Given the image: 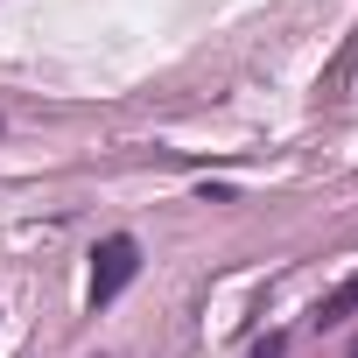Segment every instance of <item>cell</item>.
I'll list each match as a JSON object with an SVG mask.
<instances>
[{
    "instance_id": "7a4b0ae2",
    "label": "cell",
    "mask_w": 358,
    "mask_h": 358,
    "mask_svg": "<svg viewBox=\"0 0 358 358\" xmlns=\"http://www.w3.org/2000/svg\"><path fill=\"white\" fill-rule=\"evenodd\" d=\"M344 316H358V274H351V281H337V288L316 302V323H344Z\"/></svg>"
},
{
    "instance_id": "277c9868",
    "label": "cell",
    "mask_w": 358,
    "mask_h": 358,
    "mask_svg": "<svg viewBox=\"0 0 358 358\" xmlns=\"http://www.w3.org/2000/svg\"><path fill=\"white\" fill-rule=\"evenodd\" d=\"M344 358H358V344H351V351H344Z\"/></svg>"
},
{
    "instance_id": "3957f363",
    "label": "cell",
    "mask_w": 358,
    "mask_h": 358,
    "mask_svg": "<svg viewBox=\"0 0 358 358\" xmlns=\"http://www.w3.org/2000/svg\"><path fill=\"white\" fill-rule=\"evenodd\" d=\"M253 358H288V337H267V344H253Z\"/></svg>"
},
{
    "instance_id": "6da1fadb",
    "label": "cell",
    "mask_w": 358,
    "mask_h": 358,
    "mask_svg": "<svg viewBox=\"0 0 358 358\" xmlns=\"http://www.w3.org/2000/svg\"><path fill=\"white\" fill-rule=\"evenodd\" d=\"M134 274H141V246H134L127 232L99 239V246H92V309H106V302H113Z\"/></svg>"
}]
</instances>
